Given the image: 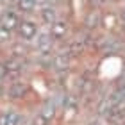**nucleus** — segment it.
Instances as JSON below:
<instances>
[{"label": "nucleus", "instance_id": "obj_1", "mask_svg": "<svg viewBox=\"0 0 125 125\" xmlns=\"http://www.w3.org/2000/svg\"><path fill=\"white\" fill-rule=\"evenodd\" d=\"M16 32H18V36L21 41H34V38L38 36V23L34 21L32 18H23V20H20V23L18 27H16Z\"/></svg>", "mask_w": 125, "mask_h": 125}, {"label": "nucleus", "instance_id": "obj_2", "mask_svg": "<svg viewBox=\"0 0 125 125\" xmlns=\"http://www.w3.org/2000/svg\"><path fill=\"white\" fill-rule=\"evenodd\" d=\"M50 68L55 72H66L68 66H70V54L68 50H59V52H54L50 55Z\"/></svg>", "mask_w": 125, "mask_h": 125}, {"label": "nucleus", "instance_id": "obj_3", "mask_svg": "<svg viewBox=\"0 0 125 125\" xmlns=\"http://www.w3.org/2000/svg\"><path fill=\"white\" fill-rule=\"evenodd\" d=\"M20 23V16L14 9H5L2 14H0V27H4L5 31L13 32L16 31V27Z\"/></svg>", "mask_w": 125, "mask_h": 125}, {"label": "nucleus", "instance_id": "obj_4", "mask_svg": "<svg viewBox=\"0 0 125 125\" xmlns=\"http://www.w3.org/2000/svg\"><path fill=\"white\" fill-rule=\"evenodd\" d=\"M21 122H23L21 115L13 107L0 111V125H21Z\"/></svg>", "mask_w": 125, "mask_h": 125}, {"label": "nucleus", "instance_id": "obj_5", "mask_svg": "<svg viewBox=\"0 0 125 125\" xmlns=\"http://www.w3.org/2000/svg\"><path fill=\"white\" fill-rule=\"evenodd\" d=\"M27 93V84L21 81H13L5 88V95L9 98H23V95Z\"/></svg>", "mask_w": 125, "mask_h": 125}, {"label": "nucleus", "instance_id": "obj_6", "mask_svg": "<svg viewBox=\"0 0 125 125\" xmlns=\"http://www.w3.org/2000/svg\"><path fill=\"white\" fill-rule=\"evenodd\" d=\"M50 36H52L54 41H61V39H64L68 36V23L62 20H57L55 23L50 25Z\"/></svg>", "mask_w": 125, "mask_h": 125}, {"label": "nucleus", "instance_id": "obj_7", "mask_svg": "<svg viewBox=\"0 0 125 125\" xmlns=\"http://www.w3.org/2000/svg\"><path fill=\"white\" fill-rule=\"evenodd\" d=\"M27 54H29V47L25 45V41H16L9 47V57L23 61V57H27Z\"/></svg>", "mask_w": 125, "mask_h": 125}, {"label": "nucleus", "instance_id": "obj_8", "mask_svg": "<svg viewBox=\"0 0 125 125\" xmlns=\"http://www.w3.org/2000/svg\"><path fill=\"white\" fill-rule=\"evenodd\" d=\"M122 48V45L120 41H118L116 38H102V41H100V50L104 54H115L118 52V50Z\"/></svg>", "mask_w": 125, "mask_h": 125}, {"label": "nucleus", "instance_id": "obj_9", "mask_svg": "<svg viewBox=\"0 0 125 125\" xmlns=\"http://www.w3.org/2000/svg\"><path fill=\"white\" fill-rule=\"evenodd\" d=\"M39 16H41V20H43L48 27L57 21V11H55L54 5H43L41 11H39Z\"/></svg>", "mask_w": 125, "mask_h": 125}, {"label": "nucleus", "instance_id": "obj_10", "mask_svg": "<svg viewBox=\"0 0 125 125\" xmlns=\"http://www.w3.org/2000/svg\"><path fill=\"white\" fill-rule=\"evenodd\" d=\"M55 109H57V107H55V104H54V100L52 98H48L47 102H45V104L41 105V111L38 113L39 116L43 118V120H47L48 123L52 122V118L55 116Z\"/></svg>", "mask_w": 125, "mask_h": 125}, {"label": "nucleus", "instance_id": "obj_11", "mask_svg": "<svg viewBox=\"0 0 125 125\" xmlns=\"http://www.w3.org/2000/svg\"><path fill=\"white\" fill-rule=\"evenodd\" d=\"M84 48H86V39H82V36L73 38L70 41V45H68V54L70 55H79V54L84 52Z\"/></svg>", "mask_w": 125, "mask_h": 125}, {"label": "nucleus", "instance_id": "obj_12", "mask_svg": "<svg viewBox=\"0 0 125 125\" xmlns=\"http://www.w3.org/2000/svg\"><path fill=\"white\" fill-rule=\"evenodd\" d=\"M100 21H102V16H100V13L98 11H89V14L86 16V21H84V25L88 27L89 31H93V29H96V27L100 25Z\"/></svg>", "mask_w": 125, "mask_h": 125}, {"label": "nucleus", "instance_id": "obj_13", "mask_svg": "<svg viewBox=\"0 0 125 125\" xmlns=\"http://www.w3.org/2000/svg\"><path fill=\"white\" fill-rule=\"evenodd\" d=\"M38 0H18V9L21 13H32Z\"/></svg>", "mask_w": 125, "mask_h": 125}, {"label": "nucleus", "instance_id": "obj_14", "mask_svg": "<svg viewBox=\"0 0 125 125\" xmlns=\"http://www.w3.org/2000/svg\"><path fill=\"white\" fill-rule=\"evenodd\" d=\"M11 39H13V32H9V31H5L4 27H0V47L9 45Z\"/></svg>", "mask_w": 125, "mask_h": 125}, {"label": "nucleus", "instance_id": "obj_15", "mask_svg": "<svg viewBox=\"0 0 125 125\" xmlns=\"http://www.w3.org/2000/svg\"><path fill=\"white\" fill-rule=\"evenodd\" d=\"M5 79H7V72H5L4 64H2V62H0V82H4Z\"/></svg>", "mask_w": 125, "mask_h": 125}, {"label": "nucleus", "instance_id": "obj_16", "mask_svg": "<svg viewBox=\"0 0 125 125\" xmlns=\"http://www.w3.org/2000/svg\"><path fill=\"white\" fill-rule=\"evenodd\" d=\"M120 21H122V25L125 27V9L120 11Z\"/></svg>", "mask_w": 125, "mask_h": 125}, {"label": "nucleus", "instance_id": "obj_17", "mask_svg": "<svg viewBox=\"0 0 125 125\" xmlns=\"http://www.w3.org/2000/svg\"><path fill=\"white\" fill-rule=\"evenodd\" d=\"M89 125H98V123H96V122H91V123H89Z\"/></svg>", "mask_w": 125, "mask_h": 125}, {"label": "nucleus", "instance_id": "obj_18", "mask_svg": "<svg viewBox=\"0 0 125 125\" xmlns=\"http://www.w3.org/2000/svg\"><path fill=\"white\" fill-rule=\"evenodd\" d=\"M29 125H32V123H29Z\"/></svg>", "mask_w": 125, "mask_h": 125}]
</instances>
